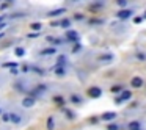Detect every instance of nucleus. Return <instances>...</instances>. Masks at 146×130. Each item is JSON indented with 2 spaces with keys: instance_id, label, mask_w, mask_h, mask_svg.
I'll return each instance as SVG.
<instances>
[{
  "instance_id": "29",
  "label": "nucleus",
  "mask_w": 146,
  "mask_h": 130,
  "mask_svg": "<svg viewBox=\"0 0 146 130\" xmlns=\"http://www.w3.org/2000/svg\"><path fill=\"white\" fill-rule=\"evenodd\" d=\"M124 89H126V88H124L123 85H113V86L110 88V91H111V92H119V94H121Z\"/></svg>"
},
{
  "instance_id": "16",
  "label": "nucleus",
  "mask_w": 146,
  "mask_h": 130,
  "mask_svg": "<svg viewBox=\"0 0 146 130\" xmlns=\"http://www.w3.org/2000/svg\"><path fill=\"white\" fill-rule=\"evenodd\" d=\"M52 102H54L55 105H58V107L63 108V105L66 104V97H64V96H61V94H57V96H54V97H52Z\"/></svg>"
},
{
  "instance_id": "2",
  "label": "nucleus",
  "mask_w": 146,
  "mask_h": 130,
  "mask_svg": "<svg viewBox=\"0 0 146 130\" xmlns=\"http://www.w3.org/2000/svg\"><path fill=\"white\" fill-rule=\"evenodd\" d=\"M47 89H49V86L46 85V83H38V85H36L33 89H30V91H29V94H27V96H32V97L38 99L39 96H41V94H44V92L47 91Z\"/></svg>"
},
{
  "instance_id": "6",
  "label": "nucleus",
  "mask_w": 146,
  "mask_h": 130,
  "mask_svg": "<svg viewBox=\"0 0 146 130\" xmlns=\"http://www.w3.org/2000/svg\"><path fill=\"white\" fill-rule=\"evenodd\" d=\"M132 99V91H129V89H124L121 94H118V97L115 99V104L116 105H121V104H124V102H127V100H130Z\"/></svg>"
},
{
  "instance_id": "47",
  "label": "nucleus",
  "mask_w": 146,
  "mask_h": 130,
  "mask_svg": "<svg viewBox=\"0 0 146 130\" xmlns=\"http://www.w3.org/2000/svg\"><path fill=\"white\" fill-rule=\"evenodd\" d=\"M72 2H79V0H72Z\"/></svg>"
},
{
  "instance_id": "17",
  "label": "nucleus",
  "mask_w": 146,
  "mask_h": 130,
  "mask_svg": "<svg viewBox=\"0 0 146 130\" xmlns=\"http://www.w3.org/2000/svg\"><path fill=\"white\" fill-rule=\"evenodd\" d=\"M102 8H104V3H102V2H96V3H91L88 7V11L90 13H99Z\"/></svg>"
},
{
  "instance_id": "4",
  "label": "nucleus",
  "mask_w": 146,
  "mask_h": 130,
  "mask_svg": "<svg viewBox=\"0 0 146 130\" xmlns=\"http://www.w3.org/2000/svg\"><path fill=\"white\" fill-rule=\"evenodd\" d=\"M64 41L76 44V42L80 41V33L77 30H66V33H64Z\"/></svg>"
},
{
  "instance_id": "24",
  "label": "nucleus",
  "mask_w": 146,
  "mask_h": 130,
  "mask_svg": "<svg viewBox=\"0 0 146 130\" xmlns=\"http://www.w3.org/2000/svg\"><path fill=\"white\" fill-rule=\"evenodd\" d=\"M127 129L129 130H141V122L140 121H130L127 124Z\"/></svg>"
},
{
  "instance_id": "19",
  "label": "nucleus",
  "mask_w": 146,
  "mask_h": 130,
  "mask_svg": "<svg viewBox=\"0 0 146 130\" xmlns=\"http://www.w3.org/2000/svg\"><path fill=\"white\" fill-rule=\"evenodd\" d=\"M55 125H57V122H55V117L52 116H47V119H46V129L47 130H55Z\"/></svg>"
},
{
  "instance_id": "5",
  "label": "nucleus",
  "mask_w": 146,
  "mask_h": 130,
  "mask_svg": "<svg viewBox=\"0 0 146 130\" xmlns=\"http://www.w3.org/2000/svg\"><path fill=\"white\" fill-rule=\"evenodd\" d=\"M133 14H135V10H133V8H123V10H119L116 13V17L119 20H127V19H130Z\"/></svg>"
},
{
  "instance_id": "11",
  "label": "nucleus",
  "mask_w": 146,
  "mask_h": 130,
  "mask_svg": "<svg viewBox=\"0 0 146 130\" xmlns=\"http://www.w3.org/2000/svg\"><path fill=\"white\" fill-rule=\"evenodd\" d=\"M57 52H58V47L50 46V47H46V49H42V50H39V55H41V57H50V55H55Z\"/></svg>"
},
{
  "instance_id": "15",
  "label": "nucleus",
  "mask_w": 146,
  "mask_h": 130,
  "mask_svg": "<svg viewBox=\"0 0 146 130\" xmlns=\"http://www.w3.org/2000/svg\"><path fill=\"white\" fill-rule=\"evenodd\" d=\"M113 60H115V55H113V53H110V52H108V53L101 55V57L98 58L99 63H111Z\"/></svg>"
},
{
  "instance_id": "8",
  "label": "nucleus",
  "mask_w": 146,
  "mask_h": 130,
  "mask_svg": "<svg viewBox=\"0 0 146 130\" xmlns=\"http://www.w3.org/2000/svg\"><path fill=\"white\" fill-rule=\"evenodd\" d=\"M35 104H36V99L32 97V96H25V97H22V100H21L22 108H32V107H35Z\"/></svg>"
},
{
  "instance_id": "14",
  "label": "nucleus",
  "mask_w": 146,
  "mask_h": 130,
  "mask_svg": "<svg viewBox=\"0 0 146 130\" xmlns=\"http://www.w3.org/2000/svg\"><path fill=\"white\" fill-rule=\"evenodd\" d=\"M61 113H63L64 116H66V119H68V121H74V119L77 117L76 111H72L71 108H64V107H63V108H61Z\"/></svg>"
},
{
  "instance_id": "37",
  "label": "nucleus",
  "mask_w": 146,
  "mask_h": 130,
  "mask_svg": "<svg viewBox=\"0 0 146 130\" xmlns=\"http://www.w3.org/2000/svg\"><path fill=\"white\" fill-rule=\"evenodd\" d=\"M8 72H10V75H14V77H17V75L21 74V71L17 69V67H14V69H10Z\"/></svg>"
},
{
  "instance_id": "23",
  "label": "nucleus",
  "mask_w": 146,
  "mask_h": 130,
  "mask_svg": "<svg viewBox=\"0 0 146 130\" xmlns=\"http://www.w3.org/2000/svg\"><path fill=\"white\" fill-rule=\"evenodd\" d=\"M30 72L36 74V75H39V77H44L46 75V71L42 69V67H39V66H30Z\"/></svg>"
},
{
  "instance_id": "35",
  "label": "nucleus",
  "mask_w": 146,
  "mask_h": 130,
  "mask_svg": "<svg viewBox=\"0 0 146 130\" xmlns=\"http://www.w3.org/2000/svg\"><path fill=\"white\" fill-rule=\"evenodd\" d=\"M115 2H116V5L121 8V10H123V8L127 5V0H115Z\"/></svg>"
},
{
  "instance_id": "36",
  "label": "nucleus",
  "mask_w": 146,
  "mask_h": 130,
  "mask_svg": "<svg viewBox=\"0 0 146 130\" xmlns=\"http://www.w3.org/2000/svg\"><path fill=\"white\" fill-rule=\"evenodd\" d=\"M0 117H2V122H10V121H11L10 119V113H3Z\"/></svg>"
},
{
  "instance_id": "13",
  "label": "nucleus",
  "mask_w": 146,
  "mask_h": 130,
  "mask_svg": "<svg viewBox=\"0 0 146 130\" xmlns=\"http://www.w3.org/2000/svg\"><path fill=\"white\" fill-rule=\"evenodd\" d=\"M68 100H69L71 104H74V105H82V104H83V97H82L80 94H77V92H74V94H71Z\"/></svg>"
},
{
  "instance_id": "12",
  "label": "nucleus",
  "mask_w": 146,
  "mask_h": 130,
  "mask_svg": "<svg viewBox=\"0 0 146 130\" xmlns=\"http://www.w3.org/2000/svg\"><path fill=\"white\" fill-rule=\"evenodd\" d=\"M66 8H64V7H61V8H55V10H50V11H49V13H47V17H50V19H52V17H58V16H63V14L64 13H66Z\"/></svg>"
},
{
  "instance_id": "26",
  "label": "nucleus",
  "mask_w": 146,
  "mask_h": 130,
  "mask_svg": "<svg viewBox=\"0 0 146 130\" xmlns=\"http://www.w3.org/2000/svg\"><path fill=\"white\" fill-rule=\"evenodd\" d=\"M105 20L104 19H98V17H93V19L88 20V25H102Z\"/></svg>"
},
{
  "instance_id": "42",
  "label": "nucleus",
  "mask_w": 146,
  "mask_h": 130,
  "mask_svg": "<svg viewBox=\"0 0 146 130\" xmlns=\"http://www.w3.org/2000/svg\"><path fill=\"white\" fill-rule=\"evenodd\" d=\"M8 5H10V3H7V2H5V3H2V7H0V10H5V8H8Z\"/></svg>"
},
{
  "instance_id": "21",
  "label": "nucleus",
  "mask_w": 146,
  "mask_h": 130,
  "mask_svg": "<svg viewBox=\"0 0 146 130\" xmlns=\"http://www.w3.org/2000/svg\"><path fill=\"white\" fill-rule=\"evenodd\" d=\"M0 67H3V69H14V67H19V63L17 61H5V63L0 64Z\"/></svg>"
},
{
  "instance_id": "45",
  "label": "nucleus",
  "mask_w": 146,
  "mask_h": 130,
  "mask_svg": "<svg viewBox=\"0 0 146 130\" xmlns=\"http://www.w3.org/2000/svg\"><path fill=\"white\" fill-rule=\"evenodd\" d=\"M2 114H3V108L0 107V116H2Z\"/></svg>"
},
{
  "instance_id": "46",
  "label": "nucleus",
  "mask_w": 146,
  "mask_h": 130,
  "mask_svg": "<svg viewBox=\"0 0 146 130\" xmlns=\"http://www.w3.org/2000/svg\"><path fill=\"white\" fill-rule=\"evenodd\" d=\"M143 19H146V11H145V13H143Z\"/></svg>"
},
{
  "instance_id": "18",
  "label": "nucleus",
  "mask_w": 146,
  "mask_h": 130,
  "mask_svg": "<svg viewBox=\"0 0 146 130\" xmlns=\"http://www.w3.org/2000/svg\"><path fill=\"white\" fill-rule=\"evenodd\" d=\"M52 72H54L57 77H64L68 74L66 72V67H63V66H54V67H52Z\"/></svg>"
},
{
  "instance_id": "34",
  "label": "nucleus",
  "mask_w": 146,
  "mask_h": 130,
  "mask_svg": "<svg viewBox=\"0 0 146 130\" xmlns=\"http://www.w3.org/2000/svg\"><path fill=\"white\" fill-rule=\"evenodd\" d=\"M99 121H101V116H91L88 119L90 124H99Z\"/></svg>"
},
{
  "instance_id": "41",
  "label": "nucleus",
  "mask_w": 146,
  "mask_h": 130,
  "mask_svg": "<svg viewBox=\"0 0 146 130\" xmlns=\"http://www.w3.org/2000/svg\"><path fill=\"white\" fill-rule=\"evenodd\" d=\"M50 27H60V19L52 20V22H50Z\"/></svg>"
},
{
  "instance_id": "1",
  "label": "nucleus",
  "mask_w": 146,
  "mask_h": 130,
  "mask_svg": "<svg viewBox=\"0 0 146 130\" xmlns=\"http://www.w3.org/2000/svg\"><path fill=\"white\" fill-rule=\"evenodd\" d=\"M13 89L17 92H21V94H29L30 88H29V82L27 80H17V82L13 83Z\"/></svg>"
},
{
  "instance_id": "40",
  "label": "nucleus",
  "mask_w": 146,
  "mask_h": 130,
  "mask_svg": "<svg viewBox=\"0 0 146 130\" xmlns=\"http://www.w3.org/2000/svg\"><path fill=\"white\" fill-rule=\"evenodd\" d=\"M74 19H76V20H83V19H85V16L80 14V13H76V14H74Z\"/></svg>"
},
{
  "instance_id": "30",
  "label": "nucleus",
  "mask_w": 146,
  "mask_h": 130,
  "mask_svg": "<svg viewBox=\"0 0 146 130\" xmlns=\"http://www.w3.org/2000/svg\"><path fill=\"white\" fill-rule=\"evenodd\" d=\"M82 49H83V46L80 44V42H76V44L72 46V49H71V52H72V53H79V52H82Z\"/></svg>"
},
{
  "instance_id": "7",
  "label": "nucleus",
  "mask_w": 146,
  "mask_h": 130,
  "mask_svg": "<svg viewBox=\"0 0 146 130\" xmlns=\"http://www.w3.org/2000/svg\"><path fill=\"white\" fill-rule=\"evenodd\" d=\"M116 117H118V113H115V111H105V113L101 114L102 122H113Z\"/></svg>"
},
{
  "instance_id": "38",
  "label": "nucleus",
  "mask_w": 146,
  "mask_h": 130,
  "mask_svg": "<svg viewBox=\"0 0 146 130\" xmlns=\"http://www.w3.org/2000/svg\"><path fill=\"white\" fill-rule=\"evenodd\" d=\"M143 20H145V19H143V16H137V17H133V20H132V22L135 24V25H138V24H141Z\"/></svg>"
},
{
  "instance_id": "3",
  "label": "nucleus",
  "mask_w": 146,
  "mask_h": 130,
  "mask_svg": "<svg viewBox=\"0 0 146 130\" xmlns=\"http://www.w3.org/2000/svg\"><path fill=\"white\" fill-rule=\"evenodd\" d=\"M102 88L101 86H98V85H93V86H90L88 89H86V96H88L90 99H99V97H102Z\"/></svg>"
},
{
  "instance_id": "28",
  "label": "nucleus",
  "mask_w": 146,
  "mask_h": 130,
  "mask_svg": "<svg viewBox=\"0 0 146 130\" xmlns=\"http://www.w3.org/2000/svg\"><path fill=\"white\" fill-rule=\"evenodd\" d=\"M42 35V33L41 32H30V33H27V38H29V39H38L39 38V36H41Z\"/></svg>"
},
{
  "instance_id": "27",
  "label": "nucleus",
  "mask_w": 146,
  "mask_h": 130,
  "mask_svg": "<svg viewBox=\"0 0 146 130\" xmlns=\"http://www.w3.org/2000/svg\"><path fill=\"white\" fill-rule=\"evenodd\" d=\"M30 28H32L33 32H41V30H42V24L41 22H32V24H30Z\"/></svg>"
},
{
  "instance_id": "9",
  "label": "nucleus",
  "mask_w": 146,
  "mask_h": 130,
  "mask_svg": "<svg viewBox=\"0 0 146 130\" xmlns=\"http://www.w3.org/2000/svg\"><path fill=\"white\" fill-rule=\"evenodd\" d=\"M143 85H145V80H143L141 77L135 75V77H132V79H130V86H132L133 89H140Z\"/></svg>"
},
{
  "instance_id": "33",
  "label": "nucleus",
  "mask_w": 146,
  "mask_h": 130,
  "mask_svg": "<svg viewBox=\"0 0 146 130\" xmlns=\"http://www.w3.org/2000/svg\"><path fill=\"white\" fill-rule=\"evenodd\" d=\"M8 27V22H7V17L5 16H0V33H2V30L7 28Z\"/></svg>"
},
{
  "instance_id": "25",
  "label": "nucleus",
  "mask_w": 146,
  "mask_h": 130,
  "mask_svg": "<svg viewBox=\"0 0 146 130\" xmlns=\"http://www.w3.org/2000/svg\"><path fill=\"white\" fill-rule=\"evenodd\" d=\"M25 53H27V49H25V47H22V46H19V47L14 49V55H16L17 58L25 57Z\"/></svg>"
},
{
  "instance_id": "39",
  "label": "nucleus",
  "mask_w": 146,
  "mask_h": 130,
  "mask_svg": "<svg viewBox=\"0 0 146 130\" xmlns=\"http://www.w3.org/2000/svg\"><path fill=\"white\" fill-rule=\"evenodd\" d=\"M21 72H22V74H29L30 72V66H29V64H24V66L21 67Z\"/></svg>"
},
{
  "instance_id": "32",
  "label": "nucleus",
  "mask_w": 146,
  "mask_h": 130,
  "mask_svg": "<svg viewBox=\"0 0 146 130\" xmlns=\"http://www.w3.org/2000/svg\"><path fill=\"white\" fill-rule=\"evenodd\" d=\"M121 125L118 122H108L107 124V130H119Z\"/></svg>"
},
{
  "instance_id": "10",
  "label": "nucleus",
  "mask_w": 146,
  "mask_h": 130,
  "mask_svg": "<svg viewBox=\"0 0 146 130\" xmlns=\"http://www.w3.org/2000/svg\"><path fill=\"white\" fill-rule=\"evenodd\" d=\"M10 119H11L10 122L14 124V125H19V124L24 122V117L19 113H16V111H10Z\"/></svg>"
},
{
  "instance_id": "20",
  "label": "nucleus",
  "mask_w": 146,
  "mask_h": 130,
  "mask_svg": "<svg viewBox=\"0 0 146 130\" xmlns=\"http://www.w3.org/2000/svg\"><path fill=\"white\" fill-rule=\"evenodd\" d=\"M71 27H72V20H71V19H68V17L60 19V28H63V30H71Z\"/></svg>"
},
{
  "instance_id": "44",
  "label": "nucleus",
  "mask_w": 146,
  "mask_h": 130,
  "mask_svg": "<svg viewBox=\"0 0 146 130\" xmlns=\"http://www.w3.org/2000/svg\"><path fill=\"white\" fill-rule=\"evenodd\" d=\"M0 2H7V3H10V2H13V0H0Z\"/></svg>"
},
{
  "instance_id": "31",
  "label": "nucleus",
  "mask_w": 146,
  "mask_h": 130,
  "mask_svg": "<svg viewBox=\"0 0 146 130\" xmlns=\"http://www.w3.org/2000/svg\"><path fill=\"white\" fill-rule=\"evenodd\" d=\"M135 60H138V61H146V53L145 52H141V50H138L135 53Z\"/></svg>"
},
{
  "instance_id": "22",
  "label": "nucleus",
  "mask_w": 146,
  "mask_h": 130,
  "mask_svg": "<svg viewBox=\"0 0 146 130\" xmlns=\"http://www.w3.org/2000/svg\"><path fill=\"white\" fill-rule=\"evenodd\" d=\"M66 64H68V57H66V55H58L55 66H63V67H66Z\"/></svg>"
},
{
  "instance_id": "43",
  "label": "nucleus",
  "mask_w": 146,
  "mask_h": 130,
  "mask_svg": "<svg viewBox=\"0 0 146 130\" xmlns=\"http://www.w3.org/2000/svg\"><path fill=\"white\" fill-rule=\"evenodd\" d=\"M3 38H5V33L2 32V33H0V39H3Z\"/></svg>"
}]
</instances>
